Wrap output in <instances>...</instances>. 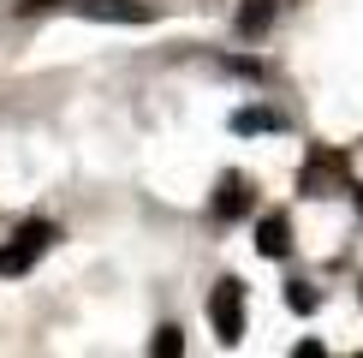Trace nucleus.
<instances>
[{
  "label": "nucleus",
  "instance_id": "1",
  "mask_svg": "<svg viewBox=\"0 0 363 358\" xmlns=\"http://www.w3.org/2000/svg\"><path fill=\"white\" fill-rule=\"evenodd\" d=\"M208 322H215L220 347H238L245 340V281H215V293H208Z\"/></svg>",
  "mask_w": 363,
  "mask_h": 358
},
{
  "label": "nucleus",
  "instance_id": "2",
  "mask_svg": "<svg viewBox=\"0 0 363 358\" xmlns=\"http://www.w3.org/2000/svg\"><path fill=\"white\" fill-rule=\"evenodd\" d=\"M48 245H54V227H48V221H24V227L0 245V275H24V268H36V257H42Z\"/></svg>",
  "mask_w": 363,
  "mask_h": 358
},
{
  "label": "nucleus",
  "instance_id": "3",
  "mask_svg": "<svg viewBox=\"0 0 363 358\" xmlns=\"http://www.w3.org/2000/svg\"><path fill=\"white\" fill-rule=\"evenodd\" d=\"M304 197H334V185H345V156H334V149H315V156L304 161Z\"/></svg>",
  "mask_w": 363,
  "mask_h": 358
},
{
  "label": "nucleus",
  "instance_id": "4",
  "mask_svg": "<svg viewBox=\"0 0 363 358\" xmlns=\"http://www.w3.org/2000/svg\"><path fill=\"white\" fill-rule=\"evenodd\" d=\"M72 6L101 24H149L155 18V6H143V0H72Z\"/></svg>",
  "mask_w": 363,
  "mask_h": 358
},
{
  "label": "nucleus",
  "instance_id": "5",
  "mask_svg": "<svg viewBox=\"0 0 363 358\" xmlns=\"http://www.w3.org/2000/svg\"><path fill=\"white\" fill-rule=\"evenodd\" d=\"M208 209H215V221H238L250 209V179L245 173H226L215 185V203H208Z\"/></svg>",
  "mask_w": 363,
  "mask_h": 358
},
{
  "label": "nucleus",
  "instance_id": "6",
  "mask_svg": "<svg viewBox=\"0 0 363 358\" xmlns=\"http://www.w3.org/2000/svg\"><path fill=\"white\" fill-rule=\"evenodd\" d=\"M256 251H262L268 263L292 257V221H286V215H262V221H256Z\"/></svg>",
  "mask_w": 363,
  "mask_h": 358
},
{
  "label": "nucleus",
  "instance_id": "7",
  "mask_svg": "<svg viewBox=\"0 0 363 358\" xmlns=\"http://www.w3.org/2000/svg\"><path fill=\"white\" fill-rule=\"evenodd\" d=\"M274 6L280 0H245V6H238V30H245V36H262V30L274 24Z\"/></svg>",
  "mask_w": 363,
  "mask_h": 358
},
{
  "label": "nucleus",
  "instance_id": "8",
  "mask_svg": "<svg viewBox=\"0 0 363 358\" xmlns=\"http://www.w3.org/2000/svg\"><path fill=\"white\" fill-rule=\"evenodd\" d=\"M286 119L274 108H245V114H233V131H280Z\"/></svg>",
  "mask_w": 363,
  "mask_h": 358
},
{
  "label": "nucleus",
  "instance_id": "9",
  "mask_svg": "<svg viewBox=\"0 0 363 358\" xmlns=\"http://www.w3.org/2000/svg\"><path fill=\"white\" fill-rule=\"evenodd\" d=\"M149 352H155V358H179V352H185V335H179L173 322H161L155 340H149Z\"/></svg>",
  "mask_w": 363,
  "mask_h": 358
},
{
  "label": "nucleus",
  "instance_id": "10",
  "mask_svg": "<svg viewBox=\"0 0 363 358\" xmlns=\"http://www.w3.org/2000/svg\"><path fill=\"white\" fill-rule=\"evenodd\" d=\"M286 305H292L298 317H304V310H315V287H310V281H286Z\"/></svg>",
  "mask_w": 363,
  "mask_h": 358
},
{
  "label": "nucleus",
  "instance_id": "11",
  "mask_svg": "<svg viewBox=\"0 0 363 358\" xmlns=\"http://www.w3.org/2000/svg\"><path fill=\"white\" fill-rule=\"evenodd\" d=\"M48 6H72V0H24V12H48Z\"/></svg>",
  "mask_w": 363,
  "mask_h": 358
},
{
  "label": "nucleus",
  "instance_id": "12",
  "mask_svg": "<svg viewBox=\"0 0 363 358\" xmlns=\"http://www.w3.org/2000/svg\"><path fill=\"white\" fill-rule=\"evenodd\" d=\"M352 191H357V215H363V185H352Z\"/></svg>",
  "mask_w": 363,
  "mask_h": 358
}]
</instances>
